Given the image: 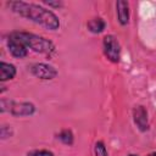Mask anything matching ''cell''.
Returning a JSON list of instances; mask_svg holds the SVG:
<instances>
[{
    "instance_id": "cell-2",
    "label": "cell",
    "mask_w": 156,
    "mask_h": 156,
    "mask_svg": "<svg viewBox=\"0 0 156 156\" xmlns=\"http://www.w3.org/2000/svg\"><path fill=\"white\" fill-rule=\"evenodd\" d=\"M12 33L20 40H22V43L28 49H30L34 52L51 55L55 51L54 43L41 35H37L34 33H28V32H12Z\"/></svg>"
},
{
    "instance_id": "cell-14",
    "label": "cell",
    "mask_w": 156,
    "mask_h": 156,
    "mask_svg": "<svg viewBox=\"0 0 156 156\" xmlns=\"http://www.w3.org/2000/svg\"><path fill=\"white\" fill-rule=\"evenodd\" d=\"M12 104H13V101L12 100H6V99H1V101H0V111L1 112H6V111H10L11 110V106H12Z\"/></svg>"
},
{
    "instance_id": "cell-12",
    "label": "cell",
    "mask_w": 156,
    "mask_h": 156,
    "mask_svg": "<svg viewBox=\"0 0 156 156\" xmlns=\"http://www.w3.org/2000/svg\"><path fill=\"white\" fill-rule=\"evenodd\" d=\"M94 155L95 156H108V152L106 150V146L104 144V141L99 140L95 143L94 145Z\"/></svg>"
},
{
    "instance_id": "cell-1",
    "label": "cell",
    "mask_w": 156,
    "mask_h": 156,
    "mask_svg": "<svg viewBox=\"0 0 156 156\" xmlns=\"http://www.w3.org/2000/svg\"><path fill=\"white\" fill-rule=\"evenodd\" d=\"M6 5L12 12L44 27L45 29L57 30L60 28V18L51 10H48L40 5L26 1H7Z\"/></svg>"
},
{
    "instance_id": "cell-16",
    "label": "cell",
    "mask_w": 156,
    "mask_h": 156,
    "mask_svg": "<svg viewBox=\"0 0 156 156\" xmlns=\"http://www.w3.org/2000/svg\"><path fill=\"white\" fill-rule=\"evenodd\" d=\"M44 4L48 5L49 7H55V9H58V7H61V6L63 5V2H62V1H58V0H56V1H51V0L46 1V0H45Z\"/></svg>"
},
{
    "instance_id": "cell-13",
    "label": "cell",
    "mask_w": 156,
    "mask_h": 156,
    "mask_svg": "<svg viewBox=\"0 0 156 156\" xmlns=\"http://www.w3.org/2000/svg\"><path fill=\"white\" fill-rule=\"evenodd\" d=\"M27 156H55L50 150H32L27 152Z\"/></svg>"
},
{
    "instance_id": "cell-9",
    "label": "cell",
    "mask_w": 156,
    "mask_h": 156,
    "mask_svg": "<svg viewBox=\"0 0 156 156\" xmlns=\"http://www.w3.org/2000/svg\"><path fill=\"white\" fill-rule=\"evenodd\" d=\"M16 73H17V69H16L15 65L7 63L5 61L0 62V82L1 83L10 80V79H13L16 77Z\"/></svg>"
},
{
    "instance_id": "cell-15",
    "label": "cell",
    "mask_w": 156,
    "mask_h": 156,
    "mask_svg": "<svg viewBox=\"0 0 156 156\" xmlns=\"http://www.w3.org/2000/svg\"><path fill=\"white\" fill-rule=\"evenodd\" d=\"M12 135V129H11V127H9V126H1V128H0V136H1V139L4 140V139H7V138H10Z\"/></svg>"
},
{
    "instance_id": "cell-3",
    "label": "cell",
    "mask_w": 156,
    "mask_h": 156,
    "mask_svg": "<svg viewBox=\"0 0 156 156\" xmlns=\"http://www.w3.org/2000/svg\"><path fill=\"white\" fill-rule=\"evenodd\" d=\"M102 51H104V55L105 57L113 62V63H117L119 62V58H121V45H119V41L117 40V38L112 34H107L102 39Z\"/></svg>"
},
{
    "instance_id": "cell-5",
    "label": "cell",
    "mask_w": 156,
    "mask_h": 156,
    "mask_svg": "<svg viewBox=\"0 0 156 156\" xmlns=\"http://www.w3.org/2000/svg\"><path fill=\"white\" fill-rule=\"evenodd\" d=\"M6 45H7V49H9L10 54L16 58H24L28 55V48L12 32L7 35Z\"/></svg>"
},
{
    "instance_id": "cell-17",
    "label": "cell",
    "mask_w": 156,
    "mask_h": 156,
    "mask_svg": "<svg viewBox=\"0 0 156 156\" xmlns=\"http://www.w3.org/2000/svg\"><path fill=\"white\" fill-rule=\"evenodd\" d=\"M146 156H156V151H152V152H150V154H147Z\"/></svg>"
},
{
    "instance_id": "cell-4",
    "label": "cell",
    "mask_w": 156,
    "mask_h": 156,
    "mask_svg": "<svg viewBox=\"0 0 156 156\" xmlns=\"http://www.w3.org/2000/svg\"><path fill=\"white\" fill-rule=\"evenodd\" d=\"M30 73L35 78H39L41 80H51V79L56 78V76L58 74L57 69L52 65L44 63V62L33 63L30 66Z\"/></svg>"
},
{
    "instance_id": "cell-11",
    "label": "cell",
    "mask_w": 156,
    "mask_h": 156,
    "mask_svg": "<svg viewBox=\"0 0 156 156\" xmlns=\"http://www.w3.org/2000/svg\"><path fill=\"white\" fill-rule=\"evenodd\" d=\"M57 139H58L62 144L68 145V146L73 145V143H74V135H73V133H72L71 129H62V130L57 134Z\"/></svg>"
},
{
    "instance_id": "cell-7",
    "label": "cell",
    "mask_w": 156,
    "mask_h": 156,
    "mask_svg": "<svg viewBox=\"0 0 156 156\" xmlns=\"http://www.w3.org/2000/svg\"><path fill=\"white\" fill-rule=\"evenodd\" d=\"M35 112V106L32 102H15L11 106L10 113L15 117H24L32 116Z\"/></svg>"
},
{
    "instance_id": "cell-10",
    "label": "cell",
    "mask_w": 156,
    "mask_h": 156,
    "mask_svg": "<svg viewBox=\"0 0 156 156\" xmlns=\"http://www.w3.org/2000/svg\"><path fill=\"white\" fill-rule=\"evenodd\" d=\"M87 28L93 34H99L106 28V22L101 17H94L87 22Z\"/></svg>"
},
{
    "instance_id": "cell-6",
    "label": "cell",
    "mask_w": 156,
    "mask_h": 156,
    "mask_svg": "<svg viewBox=\"0 0 156 156\" xmlns=\"http://www.w3.org/2000/svg\"><path fill=\"white\" fill-rule=\"evenodd\" d=\"M133 121L140 132H147L150 129L147 110L143 105H138L133 108Z\"/></svg>"
},
{
    "instance_id": "cell-18",
    "label": "cell",
    "mask_w": 156,
    "mask_h": 156,
    "mask_svg": "<svg viewBox=\"0 0 156 156\" xmlns=\"http://www.w3.org/2000/svg\"><path fill=\"white\" fill-rule=\"evenodd\" d=\"M127 156H139V155H136V154H129V155H127Z\"/></svg>"
},
{
    "instance_id": "cell-8",
    "label": "cell",
    "mask_w": 156,
    "mask_h": 156,
    "mask_svg": "<svg viewBox=\"0 0 156 156\" xmlns=\"http://www.w3.org/2000/svg\"><path fill=\"white\" fill-rule=\"evenodd\" d=\"M116 13H117L118 23L121 26H127L129 23V18H130L129 2L126 0H117L116 1Z\"/></svg>"
}]
</instances>
